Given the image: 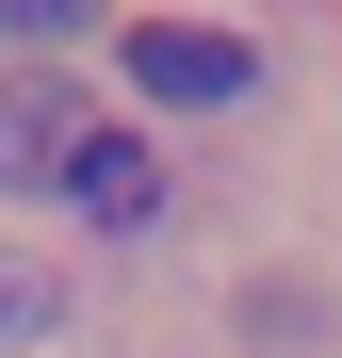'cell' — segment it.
I'll return each instance as SVG.
<instances>
[{
    "label": "cell",
    "mask_w": 342,
    "mask_h": 358,
    "mask_svg": "<svg viewBox=\"0 0 342 358\" xmlns=\"http://www.w3.org/2000/svg\"><path fill=\"white\" fill-rule=\"evenodd\" d=\"M49 326H66V277L49 261H0V342H49Z\"/></svg>",
    "instance_id": "277c9868"
},
{
    "label": "cell",
    "mask_w": 342,
    "mask_h": 358,
    "mask_svg": "<svg viewBox=\"0 0 342 358\" xmlns=\"http://www.w3.org/2000/svg\"><path fill=\"white\" fill-rule=\"evenodd\" d=\"M49 196H66L82 228H163V163H147L131 131H82V147H66V179H49Z\"/></svg>",
    "instance_id": "3957f363"
},
{
    "label": "cell",
    "mask_w": 342,
    "mask_h": 358,
    "mask_svg": "<svg viewBox=\"0 0 342 358\" xmlns=\"http://www.w3.org/2000/svg\"><path fill=\"white\" fill-rule=\"evenodd\" d=\"M0 33H82V0H0Z\"/></svg>",
    "instance_id": "5b68a950"
},
{
    "label": "cell",
    "mask_w": 342,
    "mask_h": 358,
    "mask_svg": "<svg viewBox=\"0 0 342 358\" xmlns=\"http://www.w3.org/2000/svg\"><path fill=\"white\" fill-rule=\"evenodd\" d=\"M82 131H98V98H82L66 66H17V82H0V179H17V196H33V179H66Z\"/></svg>",
    "instance_id": "7a4b0ae2"
},
{
    "label": "cell",
    "mask_w": 342,
    "mask_h": 358,
    "mask_svg": "<svg viewBox=\"0 0 342 358\" xmlns=\"http://www.w3.org/2000/svg\"><path fill=\"white\" fill-rule=\"evenodd\" d=\"M147 98H180V114H228V98H261V49L245 33H196V17H147L131 49H114Z\"/></svg>",
    "instance_id": "6da1fadb"
}]
</instances>
